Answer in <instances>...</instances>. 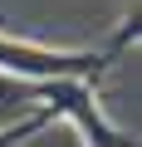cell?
Returning <instances> with one entry per match:
<instances>
[{"label": "cell", "instance_id": "6da1fadb", "mask_svg": "<svg viewBox=\"0 0 142 147\" xmlns=\"http://www.w3.org/2000/svg\"><path fill=\"white\" fill-rule=\"evenodd\" d=\"M132 39H137V10H132V20H122L118 39L108 49H54V44H34V39L0 30V74L20 79V84H59V79H88L93 84Z\"/></svg>", "mask_w": 142, "mask_h": 147}, {"label": "cell", "instance_id": "7a4b0ae2", "mask_svg": "<svg viewBox=\"0 0 142 147\" xmlns=\"http://www.w3.org/2000/svg\"><path fill=\"white\" fill-rule=\"evenodd\" d=\"M79 147H83V142H79Z\"/></svg>", "mask_w": 142, "mask_h": 147}]
</instances>
